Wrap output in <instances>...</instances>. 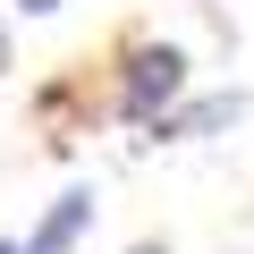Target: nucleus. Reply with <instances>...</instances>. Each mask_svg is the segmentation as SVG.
<instances>
[{"instance_id":"1","label":"nucleus","mask_w":254,"mask_h":254,"mask_svg":"<svg viewBox=\"0 0 254 254\" xmlns=\"http://www.w3.org/2000/svg\"><path fill=\"white\" fill-rule=\"evenodd\" d=\"M178 102H187V51H178V43H136L127 68H119V119L153 127V119L178 110Z\"/></svg>"},{"instance_id":"2","label":"nucleus","mask_w":254,"mask_h":254,"mask_svg":"<svg viewBox=\"0 0 254 254\" xmlns=\"http://www.w3.org/2000/svg\"><path fill=\"white\" fill-rule=\"evenodd\" d=\"M246 119H254V102H246V93H203V102L161 110V119H153V136H161V144H203V136H220V127H246Z\"/></svg>"},{"instance_id":"3","label":"nucleus","mask_w":254,"mask_h":254,"mask_svg":"<svg viewBox=\"0 0 254 254\" xmlns=\"http://www.w3.org/2000/svg\"><path fill=\"white\" fill-rule=\"evenodd\" d=\"M85 229H93V187H68V195L26 229V246H17V254H76V237H85Z\"/></svg>"},{"instance_id":"4","label":"nucleus","mask_w":254,"mask_h":254,"mask_svg":"<svg viewBox=\"0 0 254 254\" xmlns=\"http://www.w3.org/2000/svg\"><path fill=\"white\" fill-rule=\"evenodd\" d=\"M17 9H26V17H51V9H60V0H17Z\"/></svg>"},{"instance_id":"5","label":"nucleus","mask_w":254,"mask_h":254,"mask_svg":"<svg viewBox=\"0 0 254 254\" xmlns=\"http://www.w3.org/2000/svg\"><path fill=\"white\" fill-rule=\"evenodd\" d=\"M127 254H170V246H161V237H136V246H127Z\"/></svg>"},{"instance_id":"6","label":"nucleus","mask_w":254,"mask_h":254,"mask_svg":"<svg viewBox=\"0 0 254 254\" xmlns=\"http://www.w3.org/2000/svg\"><path fill=\"white\" fill-rule=\"evenodd\" d=\"M0 76H9V26H0Z\"/></svg>"},{"instance_id":"7","label":"nucleus","mask_w":254,"mask_h":254,"mask_svg":"<svg viewBox=\"0 0 254 254\" xmlns=\"http://www.w3.org/2000/svg\"><path fill=\"white\" fill-rule=\"evenodd\" d=\"M0 254H17V246H0Z\"/></svg>"}]
</instances>
